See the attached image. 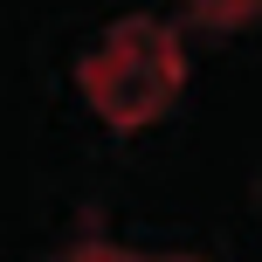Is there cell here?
Masks as SVG:
<instances>
[{
    "label": "cell",
    "mask_w": 262,
    "mask_h": 262,
    "mask_svg": "<svg viewBox=\"0 0 262 262\" xmlns=\"http://www.w3.org/2000/svg\"><path fill=\"white\" fill-rule=\"evenodd\" d=\"M104 69L111 76H97V97H104L111 111H145L159 90H166L172 55H166V41H152V35H124Z\"/></svg>",
    "instance_id": "1"
}]
</instances>
